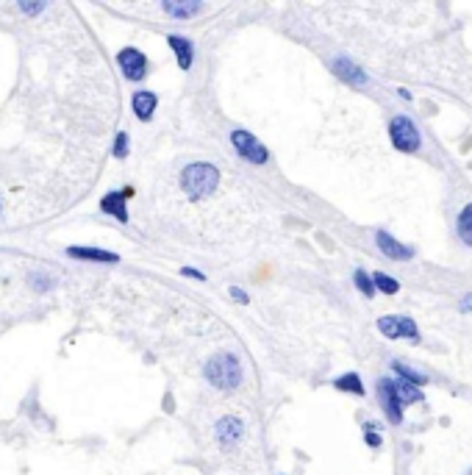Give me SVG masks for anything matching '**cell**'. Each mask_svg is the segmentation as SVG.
<instances>
[{
  "label": "cell",
  "mask_w": 472,
  "mask_h": 475,
  "mask_svg": "<svg viewBox=\"0 0 472 475\" xmlns=\"http://www.w3.org/2000/svg\"><path fill=\"white\" fill-rule=\"evenodd\" d=\"M220 173L212 164H189L181 175V189L186 192L189 200H203L217 189Z\"/></svg>",
  "instance_id": "obj_1"
},
{
  "label": "cell",
  "mask_w": 472,
  "mask_h": 475,
  "mask_svg": "<svg viewBox=\"0 0 472 475\" xmlns=\"http://www.w3.org/2000/svg\"><path fill=\"white\" fill-rule=\"evenodd\" d=\"M206 378L217 386V389H234L242 381V367L239 359L231 353H220L206 364Z\"/></svg>",
  "instance_id": "obj_2"
},
{
  "label": "cell",
  "mask_w": 472,
  "mask_h": 475,
  "mask_svg": "<svg viewBox=\"0 0 472 475\" xmlns=\"http://www.w3.org/2000/svg\"><path fill=\"white\" fill-rule=\"evenodd\" d=\"M389 133H392V145L403 153H414L420 151V131L409 117H394L389 122Z\"/></svg>",
  "instance_id": "obj_3"
},
{
  "label": "cell",
  "mask_w": 472,
  "mask_h": 475,
  "mask_svg": "<svg viewBox=\"0 0 472 475\" xmlns=\"http://www.w3.org/2000/svg\"><path fill=\"white\" fill-rule=\"evenodd\" d=\"M231 142H234V148H236L247 162H253V164H264V162H267V148L253 137V133H247V131H234V133H231Z\"/></svg>",
  "instance_id": "obj_4"
},
{
  "label": "cell",
  "mask_w": 472,
  "mask_h": 475,
  "mask_svg": "<svg viewBox=\"0 0 472 475\" xmlns=\"http://www.w3.org/2000/svg\"><path fill=\"white\" fill-rule=\"evenodd\" d=\"M117 61H120L122 76H125L128 81H142L145 73H148V58H145L137 47H125V50H120Z\"/></svg>",
  "instance_id": "obj_5"
},
{
  "label": "cell",
  "mask_w": 472,
  "mask_h": 475,
  "mask_svg": "<svg viewBox=\"0 0 472 475\" xmlns=\"http://www.w3.org/2000/svg\"><path fill=\"white\" fill-rule=\"evenodd\" d=\"M378 331L389 339H400V336H406V339H417V322L409 320V317H381L378 320Z\"/></svg>",
  "instance_id": "obj_6"
},
{
  "label": "cell",
  "mask_w": 472,
  "mask_h": 475,
  "mask_svg": "<svg viewBox=\"0 0 472 475\" xmlns=\"http://www.w3.org/2000/svg\"><path fill=\"white\" fill-rule=\"evenodd\" d=\"M378 395H381V403H383V409H386L389 420H392V423H400V417H403V403L397 400L394 381H389V378L378 381Z\"/></svg>",
  "instance_id": "obj_7"
},
{
  "label": "cell",
  "mask_w": 472,
  "mask_h": 475,
  "mask_svg": "<svg viewBox=\"0 0 472 475\" xmlns=\"http://www.w3.org/2000/svg\"><path fill=\"white\" fill-rule=\"evenodd\" d=\"M131 195V189H122V192H109L100 203V209L106 214H114L120 223H128V212H125V197Z\"/></svg>",
  "instance_id": "obj_8"
},
{
  "label": "cell",
  "mask_w": 472,
  "mask_h": 475,
  "mask_svg": "<svg viewBox=\"0 0 472 475\" xmlns=\"http://www.w3.org/2000/svg\"><path fill=\"white\" fill-rule=\"evenodd\" d=\"M375 242H378V247H381V250H383L389 258H397V261H400V258H412V256H414V250H412V247H403L397 239H392V236H389V234H383V231H378V234H375Z\"/></svg>",
  "instance_id": "obj_9"
},
{
  "label": "cell",
  "mask_w": 472,
  "mask_h": 475,
  "mask_svg": "<svg viewBox=\"0 0 472 475\" xmlns=\"http://www.w3.org/2000/svg\"><path fill=\"white\" fill-rule=\"evenodd\" d=\"M242 434H245V426L236 417H225V420L217 423V437H220L223 445H234Z\"/></svg>",
  "instance_id": "obj_10"
},
{
  "label": "cell",
  "mask_w": 472,
  "mask_h": 475,
  "mask_svg": "<svg viewBox=\"0 0 472 475\" xmlns=\"http://www.w3.org/2000/svg\"><path fill=\"white\" fill-rule=\"evenodd\" d=\"M133 111H137V117L139 120H150L153 117V111H156V95L153 92H137V95H133Z\"/></svg>",
  "instance_id": "obj_11"
},
{
  "label": "cell",
  "mask_w": 472,
  "mask_h": 475,
  "mask_svg": "<svg viewBox=\"0 0 472 475\" xmlns=\"http://www.w3.org/2000/svg\"><path fill=\"white\" fill-rule=\"evenodd\" d=\"M333 70H336V76H342V78L350 81V84H364V81H367V76L359 70L353 61H348V58H336Z\"/></svg>",
  "instance_id": "obj_12"
},
{
  "label": "cell",
  "mask_w": 472,
  "mask_h": 475,
  "mask_svg": "<svg viewBox=\"0 0 472 475\" xmlns=\"http://www.w3.org/2000/svg\"><path fill=\"white\" fill-rule=\"evenodd\" d=\"M67 253H70L73 258H92V261H109V264H114V261H117V253L98 250V247H70Z\"/></svg>",
  "instance_id": "obj_13"
},
{
  "label": "cell",
  "mask_w": 472,
  "mask_h": 475,
  "mask_svg": "<svg viewBox=\"0 0 472 475\" xmlns=\"http://www.w3.org/2000/svg\"><path fill=\"white\" fill-rule=\"evenodd\" d=\"M394 392H397V400H400L403 406H409V403H420V400H423L420 389H417L414 384H409V381H394Z\"/></svg>",
  "instance_id": "obj_14"
},
{
  "label": "cell",
  "mask_w": 472,
  "mask_h": 475,
  "mask_svg": "<svg viewBox=\"0 0 472 475\" xmlns=\"http://www.w3.org/2000/svg\"><path fill=\"white\" fill-rule=\"evenodd\" d=\"M170 47L175 50L178 56V64H181V70H189V64H192V45L181 36H170Z\"/></svg>",
  "instance_id": "obj_15"
},
{
  "label": "cell",
  "mask_w": 472,
  "mask_h": 475,
  "mask_svg": "<svg viewBox=\"0 0 472 475\" xmlns=\"http://www.w3.org/2000/svg\"><path fill=\"white\" fill-rule=\"evenodd\" d=\"M333 386H336V389H342V392L364 395V384H361V378H359L356 373H348V375H342V378H336V381H333Z\"/></svg>",
  "instance_id": "obj_16"
},
{
  "label": "cell",
  "mask_w": 472,
  "mask_h": 475,
  "mask_svg": "<svg viewBox=\"0 0 472 475\" xmlns=\"http://www.w3.org/2000/svg\"><path fill=\"white\" fill-rule=\"evenodd\" d=\"M458 236L464 245H472V203L464 206V212L458 217Z\"/></svg>",
  "instance_id": "obj_17"
},
{
  "label": "cell",
  "mask_w": 472,
  "mask_h": 475,
  "mask_svg": "<svg viewBox=\"0 0 472 475\" xmlns=\"http://www.w3.org/2000/svg\"><path fill=\"white\" fill-rule=\"evenodd\" d=\"M200 9V3H164V12L167 14H172V17H192V14H197Z\"/></svg>",
  "instance_id": "obj_18"
},
{
  "label": "cell",
  "mask_w": 472,
  "mask_h": 475,
  "mask_svg": "<svg viewBox=\"0 0 472 475\" xmlns=\"http://www.w3.org/2000/svg\"><path fill=\"white\" fill-rule=\"evenodd\" d=\"M353 281H356V287L367 295V298H372L375 295V281L367 276V273H361V269H356V276H353Z\"/></svg>",
  "instance_id": "obj_19"
},
{
  "label": "cell",
  "mask_w": 472,
  "mask_h": 475,
  "mask_svg": "<svg viewBox=\"0 0 472 475\" xmlns=\"http://www.w3.org/2000/svg\"><path fill=\"white\" fill-rule=\"evenodd\" d=\"M394 373H397L400 378H406L409 384H414V386H420V384H425V381H428L425 375H420V373H414V370H409V367H403L400 362L394 364Z\"/></svg>",
  "instance_id": "obj_20"
},
{
  "label": "cell",
  "mask_w": 472,
  "mask_h": 475,
  "mask_svg": "<svg viewBox=\"0 0 472 475\" xmlns=\"http://www.w3.org/2000/svg\"><path fill=\"white\" fill-rule=\"evenodd\" d=\"M375 289H381V292H386V295H394L397 289H400V284L394 281V278H389V276H383V273H378L375 278Z\"/></svg>",
  "instance_id": "obj_21"
},
{
  "label": "cell",
  "mask_w": 472,
  "mask_h": 475,
  "mask_svg": "<svg viewBox=\"0 0 472 475\" xmlns=\"http://www.w3.org/2000/svg\"><path fill=\"white\" fill-rule=\"evenodd\" d=\"M128 153V133H117V145H114V156L122 159Z\"/></svg>",
  "instance_id": "obj_22"
},
{
  "label": "cell",
  "mask_w": 472,
  "mask_h": 475,
  "mask_svg": "<svg viewBox=\"0 0 472 475\" xmlns=\"http://www.w3.org/2000/svg\"><path fill=\"white\" fill-rule=\"evenodd\" d=\"M231 295H234V300H236V303H247V295H245L239 287H234V289H231Z\"/></svg>",
  "instance_id": "obj_23"
},
{
  "label": "cell",
  "mask_w": 472,
  "mask_h": 475,
  "mask_svg": "<svg viewBox=\"0 0 472 475\" xmlns=\"http://www.w3.org/2000/svg\"><path fill=\"white\" fill-rule=\"evenodd\" d=\"M183 276H189V278H197V281H203V273H197V269H192V267H183Z\"/></svg>",
  "instance_id": "obj_24"
},
{
  "label": "cell",
  "mask_w": 472,
  "mask_h": 475,
  "mask_svg": "<svg viewBox=\"0 0 472 475\" xmlns=\"http://www.w3.org/2000/svg\"><path fill=\"white\" fill-rule=\"evenodd\" d=\"M469 309H472V295L461 298V311H469Z\"/></svg>",
  "instance_id": "obj_25"
},
{
  "label": "cell",
  "mask_w": 472,
  "mask_h": 475,
  "mask_svg": "<svg viewBox=\"0 0 472 475\" xmlns=\"http://www.w3.org/2000/svg\"><path fill=\"white\" fill-rule=\"evenodd\" d=\"M367 442H370L372 448H378V445H381V437H375V434L370 431V434H367Z\"/></svg>",
  "instance_id": "obj_26"
},
{
  "label": "cell",
  "mask_w": 472,
  "mask_h": 475,
  "mask_svg": "<svg viewBox=\"0 0 472 475\" xmlns=\"http://www.w3.org/2000/svg\"><path fill=\"white\" fill-rule=\"evenodd\" d=\"M469 475H472V472H469Z\"/></svg>",
  "instance_id": "obj_27"
}]
</instances>
